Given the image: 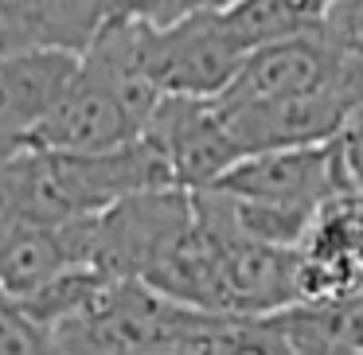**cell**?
<instances>
[{
	"label": "cell",
	"instance_id": "9",
	"mask_svg": "<svg viewBox=\"0 0 363 355\" xmlns=\"http://www.w3.org/2000/svg\"><path fill=\"white\" fill-rule=\"evenodd\" d=\"M113 16V0H0V51L63 47L86 51Z\"/></svg>",
	"mask_w": 363,
	"mask_h": 355
},
{
	"label": "cell",
	"instance_id": "12",
	"mask_svg": "<svg viewBox=\"0 0 363 355\" xmlns=\"http://www.w3.org/2000/svg\"><path fill=\"white\" fill-rule=\"evenodd\" d=\"M336 149H340V164L347 172V184L363 196V102L347 113V121L336 133Z\"/></svg>",
	"mask_w": 363,
	"mask_h": 355
},
{
	"label": "cell",
	"instance_id": "4",
	"mask_svg": "<svg viewBox=\"0 0 363 355\" xmlns=\"http://www.w3.org/2000/svg\"><path fill=\"white\" fill-rule=\"evenodd\" d=\"M207 188H219L238 199H254V203L313 215L332 191L352 188V184H347L336 137H332V141L313 145H281V149L246 152Z\"/></svg>",
	"mask_w": 363,
	"mask_h": 355
},
{
	"label": "cell",
	"instance_id": "11",
	"mask_svg": "<svg viewBox=\"0 0 363 355\" xmlns=\"http://www.w3.org/2000/svg\"><path fill=\"white\" fill-rule=\"evenodd\" d=\"M230 0H113V16H137L149 24H168L180 20L188 12H203V9H227Z\"/></svg>",
	"mask_w": 363,
	"mask_h": 355
},
{
	"label": "cell",
	"instance_id": "2",
	"mask_svg": "<svg viewBox=\"0 0 363 355\" xmlns=\"http://www.w3.org/2000/svg\"><path fill=\"white\" fill-rule=\"evenodd\" d=\"M242 55L246 47L235 40L219 9L188 12L168 24L141 20V59L160 94H223Z\"/></svg>",
	"mask_w": 363,
	"mask_h": 355
},
{
	"label": "cell",
	"instance_id": "3",
	"mask_svg": "<svg viewBox=\"0 0 363 355\" xmlns=\"http://www.w3.org/2000/svg\"><path fill=\"white\" fill-rule=\"evenodd\" d=\"M363 102V59L352 55L347 67L316 90L269 98V102H242V106H219L238 152H262L281 149V145H313L332 141L347 113Z\"/></svg>",
	"mask_w": 363,
	"mask_h": 355
},
{
	"label": "cell",
	"instance_id": "8",
	"mask_svg": "<svg viewBox=\"0 0 363 355\" xmlns=\"http://www.w3.org/2000/svg\"><path fill=\"white\" fill-rule=\"evenodd\" d=\"M79 71V51L20 47L0 51V149H20L40 118L59 102Z\"/></svg>",
	"mask_w": 363,
	"mask_h": 355
},
{
	"label": "cell",
	"instance_id": "13",
	"mask_svg": "<svg viewBox=\"0 0 363 355\" xmlns=\"http://www.w3.org/2000/svg\"><path fill=\"white\" fill-rule=\"evenodd\" d=\"M4 157H9V149H0V168H4Z\"/></svg>",
	"mask_w": 363,
	"mask_h": 355
},
{
	"label": "cell",
	"instance_id": "6",
	"mask_svg": "<svg viewBox=\"0 0 363 355\" xmlns=\"http://www.w3.org/2000/svg\"><path fill=\"white\" fill-rule=\"evenodd\" d=\"M145 121L129 110V102L79 59L71 86L59 102L40 118V125L24 137L20 149H51V152H110L137 141Z\"/></svg>",
	"mask_w": 363,
	"mask_h": 355
},
{
	"label": "cell",
	"instance_id": "5",
	"mask_svg": "<svg viewBox=\"0 0 363 355\" xmlns=\"http://www.w3.org/2000/svg\"><path fill=\"white\" fill-rule=\"evenodd\" d=\"M141 137L164 160L168 180L188 191L215 184L242 157L227 121H223L219 106H215V98L160 94V102L152 106Z\"/></svg>",
	"mask_w": 363,
	"mask_h": 355
},
{
	"label": "cell",
	"instance_id": "10",
	"mask_svg": "<svg viewBox=\"0 0 363 355\" xmlns=\"http://www.w3.org/2000/svg\"><path fill=\"white\" fill-rule=\"evenodd\" d=\"M320 32L340 51L363 59V0H328L320 16Z\"/></svg>",
	"mask_w": 363,
	"mask_h": 355
},
{
	"label": "cell",
	"instance_id": "7",
	"mask_svg": "<svg viewBox=\"0 0 363 355\" xmlns=\"http://www.w3.org/2000/svg\"><path fill=\"white\" fill-rule=\"evenodd\" d=\"M347 51L324 40L320 28L313 32H293L281 40L258 43L242 55L235 79L227 82L223 94H215L219 106H242V102H269V98L316 90L328 79H336L347 67Z\"/></svg>",
	"mask_w": 363,
	"mask_h": 355
},
{
	"label": "cell",
	"instance_id": "1",
	"mask_svg": "<svg viewBox=\"0 0 363 355\" xmlns=\"http://www.w3.org/2000/svg\"><path fill=\"white\" fill-rule=\"evenodd\" d=\"M145 188H176L145 137L110 152L12 149L0 168V215L74 222Z\"/></svg>",
	"mask_w": 363,
	"mask_h": 355
}]
</instances>
